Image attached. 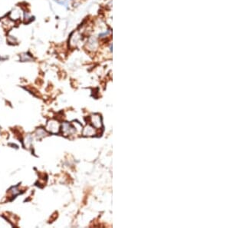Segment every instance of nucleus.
<instances>
[{"instance_id":"2","label":"nucleus","mask_w":230,"mask_h":228,"mask_svg":"<svg viewBox=\"0 0 230 228\" xmlns=\"http://www.w3.org/2000/svg\"><path fill=\"white\" fill-rule=\"evenodd\" d=\"M46 130L52 134H57L60 131V124L55 120H51L46 125Z\"/></svg>"},{"instance_id":"5","label":"nucleus","mask_w":230,"mask_h":228,"mask_svg":"<svg viewBox=\"0 0 230 228\" xmlns=\"http://www.w3.org/2000/svg\"><path fill=\"white\" fill-rule=\"evenodd\" d=\"M37 135H38V137L41 138V137H44L46 135V132L45 131V130H43V129L41 128H39L37 130Z\"/></svg>"},{"instance_id":"4","label":"nucleus","mask_w":230,"mask_h":228,"mask_svg":"<svg viewBox=\"0 0 230 228\" xmlns=\"http://www.w3.org/2000/svg\"><path fill=\"white\" fill-rule=\"evenodd\" d=\"M95 130L96 128H94L92 125H88L83 130V135H84V136H93V135H95Z\"/></svg>"},{"instance_id":"6","label":"nucleus","mask_w":230,"mask_h":228,"mask_svg":"<svg viewBox=\"0 0 230 228\" xmlns=\"http://www.w3.org/2000/svg\"><path fill=\"white\" fill-rule=\"evenodd\" d=\"M12 190V192H13L14 195H16V194H17L19 193V190L17 189V187H13Z\"/></svg>"},{"instance_id":"1","label":"nucleus","mask_w":230,"mask_h":228,"mask_svg":"<svg viewBox=\"0 0 230 228\" xmlns=\"http://www.w3.org/2000/svg\"><path fill=\"white\" fill-rule=\"evenodd\" d=\"M61 131L64 136H69V135H74L76 132V128L73 126L71 124L64 122L61 125Z\"/></svg>"},{"instance_id":"3","label":"nucleus","mask_w":230,"mask_h":228,"mask_svg":"<svg viewBox=\"0 0 230 228\" xmlns=\"http://www.w3.org/2000/svg\"><path fill=\"white\" fill-rule=\"evenodd\" d=\"M90 122L91 125L96 129H100L102 128V120L101 115L98 114L92 115L90 117Z\"/></svg>"}]
</instances>
